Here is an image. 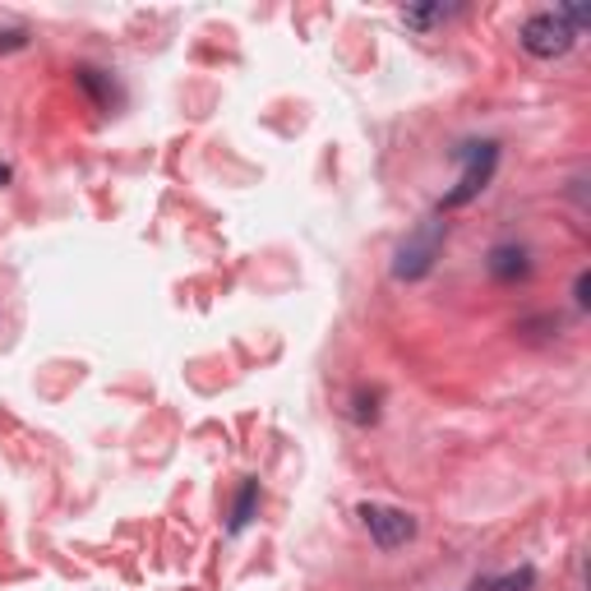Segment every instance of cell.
Returning <instances> with one entry per match:
<instances>
[{
  "label": "cell",
  "instance_id": "6",
  "mask_svg": "<svg viewBox=\"0 0 591 591\" xmlns=\"http://www.w3.org/2000/svg\"><path fill=\"white\" fill-rule=\"evenodd\" d=\"M254 499H259V480H246V486H240L236 509H231V532H240L254 518Z\"/></svg>",
  "mask_w": 591,
  "mask_h": 591
},
{
  "label": "cell",
  "instance_id": "3",
  "mask_svg": "<svg viewBox=\"0 0 591 591\" xmlns=\"http://www.w3.org/2000/svg\"><path fill=\"white\" fill-rule=\"evenodd\" d=\"M573 29L564 24L559 14H532L527 24H522V47H527L532 56H541V60H555V56H564L568 47H573Z\"/></svg>",
  "mask_w": 591,
  "mask_h": 591
},
{
  "label": "cell",
  "instance_id": "1",
  "mask_svg": "<svg viewBox=\"0 0 591 591\" xmlns=\"http://www.w3.org/2000/svg\"><path fill=\"white\" fill-rule=\"evenodd\" d=\"M457 162H463L467 171H463V181H457V190H448L444 194V208H463L467 200H476L480 190H486V181H490V171H495V162H499V144H463L457 148Z\"/></svg>",
  "mask_w": 591,
  "mask_h": 591
},
{
  "label": "cell",
  "instance_id": "7",
  "mask_svg": "<svg viewBox=\"0 0 591 591\" xmlns=\"http://www.w3.org/2000/svg\"><path fill=\"white\" fill-rule=\"evenodd\" d=\"M440 14H444L440 5H425V10H402V19H407V24H416V29H430Z\"/></svg>",
  "mask_w": 591,
  "mask_h": 591
},
{
  "label": "cell",
  "instance_id": "9",
  "mask_svg": "<svg viewBox=\"0 0 591 591\" xmlns=\"http://www.w3.org/2000/svg\"><path fill=\"white\" fill-rule=\"evenodd\" d=\"M0 185H10V167L5 162H0Z\"/></svg>",
  "mask_w": 591,
  "mask_h": 591
},
{
  "label": "cell",
  "instance_id": "5",
  "mask_svg": "<svg viewBox=\"0 0 591 591\" xmlns=\"http://www.w3.org/2000/svg\"><path fill=\"white\" fill-rule=\"evenodd\" d=\"M527 250L522 246H495L490 250V273L499 277V282H518V277H527Z\"/></svg>",
  "mask_w": 591,
  "mask_h": 591
},
{
  "label": "cell",
  "instance_id": "4",
  "mask_svg": "<svg viewBox=\"0 0 591 591\" xmlns=\"http://www.w3.org/2000/svg\"><path fill=\"white\" fill-rule=\"evenodd\" d=\"M361 518L379 550H398V545H407L416 536V518L402 509H388V503H361Z\"/></svg>",
  "mask_w": 591,
  "mask_h": 591
},
{
  "label": "cell",
  "instance_id": "8",
  "mask_svg": "<svg viewBox=\"0 0 591 591\" xmlns=\"http://www.w3.org/2000/svg\"><path fill=\"white\" fill-rule=\"evenodd\" d=\"M587 292H591V273L582 269V273H578V282H573V300H578V310H587V305H591V296H587Z\"/></svg>",
  "mask_w": 591,
  "mask_h": 591
},
{
  "label": "cell",
  "instance_id": "2",
  "mask_svg": "<svg viewBox=\"0 0 591 591\" xmlns=\"http://www.w3.org/2000/svg\"><path fill=\"white\" fill-rule=\"evenodd\" d=\"M440 246H444V223H425L416 236L402 240L398 264H393V277H402V282L425 277L434 269V254H440Z\"/></svg>",
  "mask_w": 591,
  "mask_h": 591
}]
</instances>
